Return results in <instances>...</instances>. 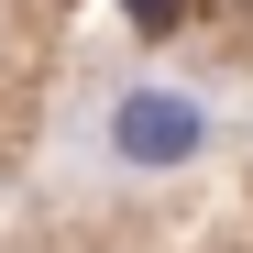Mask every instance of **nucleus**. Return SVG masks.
Returning a JSON list of instances; mask_svg holds the SVG:
<instances>
[{"mask_svg":"<svg viewBox=\"0 0 253 253\" xmlns=\"http://www.w3.org/2000/svg\"><path fill=\"white\" fill-rule=\"evenodd\" d=\"M110 143H121V165H187L209 143V110L176 99V88H132V99L110 110Z\"/></svg>","mask_w":253,"mask_h":253,"instance_id":"obj_1","label":"nucleus"},{"mask_svg":"<svg viewBox=\"0 0 253 253\" xmlns=\"http://www.w3.org/2000/svg\"><path fill=\"white\" fill-rule=\"evenodd\" d=\"M132 11H143V22H165V11H176V0H132Z\"/></svg>","mask_w":253,"mask_h":253,"instance_id":"obj_2","label":"nucleus"}]
</instances>
